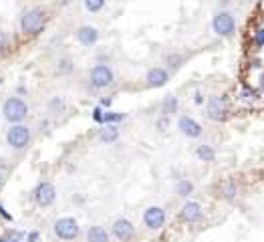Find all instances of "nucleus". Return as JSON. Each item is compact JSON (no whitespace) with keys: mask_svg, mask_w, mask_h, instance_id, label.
Instances as JSON below:
<instances>
[{"mask_svg":"<svg viewBox=\"0 0 264 242\" xmlns=\"http://www.w3.org/2000/svg\"><path fill=\"white\" fill-rule=\"evenodd\" d=\"M2 113H4V119L12 125H20L22 121L26 119L28 115V105L22 97H8L4 101V107H2Z\"/></svg>","mask_w":264,"mask_h":242,"instance_id":"f257e3e1","label":"nucleus"},{"mask_svg":"<svg viewBox=\"0 0 264 242\" xmlns=\"http://www.w3.org/2000/svg\"><path fill=\"white\" fill-rule=\"evenodd\" d=\"M20 28L24 35H39L45 28V12L43 8H28L20 16Z\"/></svg>","mask_w":264,"mask_h":242,"instance_id":"f03ea898","label":"nucleus"},{"mask_svg":"<svg viewBox=\"0 0 264 242\" xmlns=\"http://www.w3.org/2000/svg\"><path fill=\"white\" fill-rule=\"evenodd\" d=\"M113 81H115V75H113V69L109 65H95L89 71V83L97 91H103V89L111 87Z\"/></svg>","mask_w":264,"mask_h":242,"instance_id":"7ed1b4c3","label":"nucleus"},{"mask_svg":"<svg viewBox=\"0 0 264 242\" xmlns=\"http://www.w3.org/2000/svg\"><path fill=\"white\" fill-rule=\"evenodd\" d=\"M6 143L12 147V149H26L28 143H31V129L26 125H12L8 131H6Z\"/></svg>","mask_w":264,"mask_h":242,"instance_id":"20e7f679","label":"nucleus"},{"mask_svg":"<svg viewBox=\"0 0 264 242\" xmlns=\"http://www.w3.org/2000/svg\"><path fill=\"white\" fill-rule=\"evenodd\" d=\"M212 28H214V33L218 37H232L234 30H236V20H234V16L230 12L222 10V12H216L214 14Z\"/></svg>","mask_w":264,"mask_h":242,"instance_id":"39448f33","label":"nucleus"},{"mask_svg":"<svg viewBox=\"0 0 264 242\" xmlns=\"http://www.w3.org/2000/svg\"><path fill=\"white\" fill-rule=\"evenodd\" d=\"M54 234L58 240H75L79 236V224L71 216H63L54 222Z\"/></svg>","mask_w":264,"mask_h":242,"instance_id":"423d86ee","label":"nucleus"},{"mask_svg":"<svg viewBox=\"0 0 264 242\" xmlns=\"http://www.w3.org/2000/svg\"><path fill=\"white\" fill-rule=\"evenodd\" d=\"M33 198H35L37 206L49 208L56 200V190H54V186L51 184V182H41V184L35 188V192H33Z\"/></svg>","mask_w":264,"mask_h":242,"instance_id":"0eeeda50","label":"nucleus"},{"mask_svg":"<svg viewBox=\"0 0 264 242\" xmlns=\"http://www.w3.org/2000/svg\"><path fill=\"white\" fill-rule=\"evenodd\" d=\"M206 115L212 119V121H224L228 117V103L224 97H210L208 99V105H206Z\"/></svg>","mask_w":264,"mask_h":242,"instance_id":"6e6552de","label":"nucleus"},{"mask_svg":"<svg viewBox=\"0 0 264 242\" xmlns=\"http://www.w3.org/2000/svg\"><path fill=\"white\" fill-rule=\"evenodd\" d=\"M143 224L150 230H159L165 224V210L159 206H150L143 212Z\"/></svg>","mask_w":264,"mask_h":242,"instance_id":"1a4fd4ad","label":"nucleus"},{"mask_svg":"<svg viewBox=\"0 0 264 242\" xmlns=\"http://www.w3.org/2000/svg\"><path fill=\"white\" fill-rule=\"evenodd\" d=\"M113 236L119 242H129L135 236V226L127 218H117L113 222Z\"/></svg>","mask_w":264,"mask_h":242,"instance_id":"9d476101","label":"nucleus"},{"mask_svg":"<svg viewBox=\"0 0 264 242\" xmlns=\"http://www.w3.org/2000/svg\"><path fill=\"white\" fill-rule=\"evenodd\" d=\"M77 41L83 45V47H93L97 41H99V30L91 24H85V26H79L77 28Z\"/></svg>","mask_w":264,"mask_h":242,"instance_id":"9b49d317","label":"nucleus"},{"mask_svg":"<svg viewBox=\"0 0 264 242\" xmlns=\"http://www.w3.org/2000/svg\"><path fill=\"white\" fill-rule=\"evenodd\" d=\"M202 214H204V212H202V206L198 202H186L182 206V210H180L182 220L188 222V224H196L202 218Z\"/></svg>","mask_w":264,"mask_h":242,"instance_id":"f8f14e48","label":"nucleus"},{"mask_svg":"<svg viewBox=\"0 0 264 242\" xmlns=\"http://www.w3.org/2000/svg\"><path fill=\"white\" fill-rule=\"evenodd\" d=\"M178 127H180V131L184 133V135H188V137H200L202 135V125L198 123L196 119H192V117H180V121H178Z\"/></svg>","mask_w":264,"mask_h":242,"instance_id":"ddd939ff","label":"nucleus"},{"mask_svg":"<svg viewBox=\"0 0 264 242\" xmlns=\"http://www.w3.org/2000/svg\"><path fill=\"white\" fill-rule=\"evenodd\" d=\"M145 81H148V87H163L169 81V73L161 67H154V69H150Z\"/></svg>","mask_w":264,"mask_h":242,"instance_id":"4468645a","label":"nucleus"},{"mask_svg":"<svg viewBox=\"0 0 264 242\" xmlns=\"http://www.w3.org/2000/svg\"><path fill=\"white\" fill-rule=\"evenodd\" d=\"M87 242H109V234L103 226H91L87 230Z\"/></svg>","mask_w":264,"mask_h":242,"instance_id":"2eb2a0df","label":"nucleus"},{"mask_svg":"<svg viewBox=\"0 0 264 242\" xmlns=\"http://www.w3.org/2000/svg\"><path fill=\"white\" fill-rule=\"evenodd\" d=\"M99 139L105 141V143H115L117 139H119V129H117V125H105L99 131Z\"/></svg>","mask_w":264,"mask_h":242,"instance_id":"dca6fc26","label":"nucleus"},{"mask_svg":"<svg viewBox=\"0 0 264 242\" xmlns=\"http://www.w3.org/2000/svg\"><path fill=\"white\" fill-rule=\"evenodd\" d=\"M196 156H198L202 162H214L216 151H214L212 145H200V147L196 149Z\"/></svg>","mask_w":264,"mask_h":242,"instance_id":"f3484780","label":"nucleus"},{"mask_svg":"<svg viewBox=\"0 0 264 242\" xmlns=\"http://www.w3.org/2000/svg\"><path fill=\"white\" fill-rule=\"evenodd\" d=\"M220 194H222V198H234L236 196V184H234L232 180H226V182H222L220 184Z\"/></svg>","mask_w":264,"mask_h":242,"instance_id":"a211bd4d","label":"nucleus"},{"mask_svg":"<svg viewBox=\"0 0 264 242\" xmlns=\"http://www.w3.org/2000/svg\"><path fill=\"white\" fill-rule=\"evenodd\" d=\"M175 111H178V97H173V95L165 97V101H163V105H161V113L167 117V115H171V113H175Z\"/></svg>","mask_w":264,"mask_h":242,"instance_id":"6ab92c4d","label":"nucleus"},{"mask_svg":"<svg viewBox=\"0 0 264 242\" xmlns=\"http://www.w3.org/2000/svg\"><path fill=\"white\" fill-rule=\"evenodd\" d=\"M125 115L123 113H115V111H103V123L105 125H115L119 123V121H123Z\"/></svg>","mask_w":264,"mask_h":242,"instance_id":"aec40b11","label":"nucleus"},{"mask_svg":"<svg viewBox=\"0 0 264 242\" xmlns=\"http://www.w3.org/2000/svg\"><path fill=\"white\" fill-rule=\"evenodd\" d=\"M175 192H178V196H190L194 192V184L190 180H180L178 186H175Z\"/></svg>","mask_w":264,"mask_h":242,"instance_id":"412c9836","label":"nucleus"},{"mask_svg":"<svg viewBox=\"0 0 264 242\" xmlns=\"http://www.w3.org/2000/svg\"><path fill=\"white\" fill-rule=\"evenodd\" d=\"M73 60L71 59H67V57H63L61 60H58V73L61 75H71L73 73Z\"/></svg>","mask_w":264,"mask_h":242,"instance_id":"4be33fe9","label":"nucleus"},{"mask_svg":"<svg viewBox=\"0 0 264 242\" xmlns=\"http://www.w3.org/2000/svg\"><path fill=\"white\" fill-rule=\"evenodd\" d=\"M182 63H184V57H182V55H178V53L167 55V65H169L171 69H180Z\"/></svg>","mask_w":264,"mask_h":242,"instance_id":"5701e85b","label":"nucleus"},{"mask_svg":"<svg viewBox=\"0 0 264 242\" xmlns=\"http://www.w3.org/2000/svg\"><path fill=\"white\" fill-rule=\"evenodd\" d=\"M103 6H105V2H101V0H87L85 2V8L89 12H99Z\"/></svg>","mask_w":264,"mask_h":242,"instance_id":"b1692460","label":"nucleus"},{"mask_svg":"<svg viewBox=\"0 0 264 242\" xmlns=\"http://www.w3.org/2000/svg\"><path fill=\"white\" fill-rule=\"evenodd\" d=\"M63 107H65V101L61 99V97H54L51 103H49V109L53 111V113H58V111H63Z\"/></svg>","mask_w":264,"mask_h":242,"instance_id":"393cba45","label":"nucleus"},{"mask_svg":"<svg viewBox=\"0 0 264 242\" xmlns=\"http://www.w3.org/2000/svg\"><path fill=\"white\" fill-rule=\"evenodd\" d=\"M254 45H256L258 49L264 47V28H258L256 33H254Z\"/></svg>","mask_w":264,"mask_h":242,"instance_id":"a878e982","label":"nucleus"},{"mask_svg":"<svg viewBox=\"0 0 264 242\" xmlns=\"http://www.w3.org/2000/svg\"><path fill=\"white\" fill-rule=\"evenodd\" d=\"M242 97H244V99H248V101L258 99V91H254V89H250V87H246V89L242 91Z\"/></svg>","mask_w":264,"mask_h":242,"instance_id":"bb28decb","label":"nucleus"},{"mask_svg":"<svg viewBox=\"0 0 264 242\" xmlns=\"http://www.w3.org/2000/svg\"><path fill=\"white\" fill-rule=\"evenodd\" d=\"M41 240V232L39 230H31L26 234V242H39Z\"/></svg>","mask_w":264,"mask_h":242,"instance_id":"cd10ccee","label":"nucleus"},{"mask_svg":"<svg viewBox=\"0 0 264 242\" xmlns=\"http://www.w3.org/2000/svg\"><path fill=\"white\" fill-rule=\"evenodd\" d=\"M93 119L97 121V123H103V109L101 107H95L93 109Z\"/></svg>","mask_w":264,"mask_h":242,"instance_id":"c85d7f7f","label":"nucleus"},{"mask_svg":"<svg viewBox=\"0 0 264 242\" xmlns=\"http://www.w3.org/2000/svg\"><path fill=\"white\" fill-rule=\"evenodd\" d=\"M6 47H8V41H6V35L0 30V53L2 51H6Z\"/></svg>","mask_w":264,"mask_h":242,"instance_id":"c756f323","label":"nucleus"},{"mask_svg":"<svg viewBox=\"0 0 264 242\" xmlns=\"http://www.w3.org/2000/svg\"><path fill=\"white\" fill-rule=\"evenodd\" d=\"M167 125H169V121H167V117H165V115H163V117H161V119H159V121H158V127H159V129H161V131H163V129H165V127H167Z\"/></svg>","mask_w":264,"mask_h":242,"instance_id":"7c9ffc66","label":"nucleus"},{"mask_svg":"<svg viewBox=\"0 0 264 242\" xmlns=\"http://www.w3.org/2000/svg\"><path fill=\"white\" fill-rule=\"evenodd\" d=\"M0 216H4L6 220H12V216H10V214H8V212L4 210V206H2V204H0Z\"/></svg>","mask_w":264,"mask_h":242,"instance_id":"2f4dec72","label":"nucleus"},{"mask_svg":"<svg viewBox=\"0 0 264 242\" xmlns=\"http://www.w3.org/2000/svg\"><path fill=\"white\" fill-rule=\"evenodd\" d=\"M194 101H196L198 105H202V103H204V97H202V93H200V91H198V93H196V97H194Z\"/></svg>","mask_w":264,"mask_h":242,"instance_id":"473e14b6","label":"nucleus"},{"mask_svg":"<svg viewBox=\"0 0 264 242\" xmlns=\"http://www.w3.org/2000/svg\"><path fill=\"white\" fill-rule=\"evenodd\" d=\"M101 105H105V107H107V105H111V99H109V97H107V99H103V101H101Z\"/></svg>","mask_w":264,"mask_h":242,"instance_id":"72a5a7b5","label":"nucleus"},{"mask_svg":"<svg viewBox=\"0 0 264 242\" xmlns=\"http://www.w3.org/2000/svg\"><path fill=\"white\" fill-rule=\"evenodd\" d=\"M2 184H4V174L0 172V186H2Z\"/></svg>","mask_w":264,"mask_h":242,"instance_id":"f704fd0d","label":"nucleus"},{"mask_svg":"<svg viewBox=\"0 0 264 242\" xmlns=\"http://www.w3.org/2000/svg\"><path fill=\"white\" fill-rule=\"evenodd\" d=\"M8 242H20V238H12V240H8Z\"/></svg>","mask_w":264,"mask_h":242,"instance_id":"c9c22d12","label":"nucleus"},{"mask_svg":"<svg viewBox=\"0 0 264 242\" xmlns=\"http://www.w3.org/2000/svg\"><path fill=\"white\" fill-rule=\"evenodd\" d=\"M2 81H4V77H2V75H0V85H2Z\"/></svg>","mask_w":264,"mask_h":242,"instance_id":"e433bc0d","label":"nucleus"},{"mask_svg":"<svg viewBox=\"0 0 264 242\" xmlns=\"http://www.w3.org/2000/svg\"><path fill=\"white\" fill-rule=\"evenodd\" d=\"M0 242H8V240L6 238H0Z\"/></svg>","mask_w":264,"mask_h":242,"instance_id":"4c0bfd02","label":"nucleus"},{"mask_svg":"<svg viewBox=\"0 0 264 242\" xmlns=\"http://www.w3.org/2000/svg\"><path fill=\"white\" fill-rule=\"evenodd\" d=\"M262 91H264V77H262Z\"/></svg>","mask_w":264,"mask_h":242,"instance_id":"58836bf2","label":"nucleus"}]
</instances>
